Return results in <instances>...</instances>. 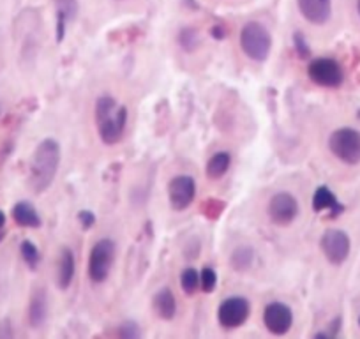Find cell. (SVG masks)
<instances>
[{
	"instance_id": "cell-30",
	"label": "cell",
	"mask_w": 360,
	"mask_h": 339,
	"mask_svg": "<svg viewBox=\"0 0 360 339\" xmlns=\"http://www.w3.org/2000/svg\"><path fill=\"white\" fill-rule=\"evenodd\" d=\"M15 332H13V324L11 320H0V338H13Z\"/></svg>"
},
{
	"instance_id": "cell-27",
	"label": "cell",
	"mask_w": 360,
	"mask_h": 339,
	"mask_svg": "<svg viewBox=\"0 0 360 339\" xmlns=\"http://www.w3.org/2000/svg\"><path fill=\"white\" fill-rule=\"evenodd\" d=\"M119 335L120 338H127V339H134L140 335V325L133 320H127L124 324L119 325Z\"/></svg>"
},
{
	"instance_id": "cell-5",
	"label": "cell",
	"mask_w": 360,
	"mask_h": 339,
	"mask_svg": "<svg viewBox=\"0 0 360 339\" xmlns=\"http://www.w3.org/2000/svg\"><path fill=\"white\" fill-rule=\"evenodd\" d=\"M328 148L345 165L360 162V131L353 127H339L328 138Z\"/></svg>"
},
{
	"instance_id": "cell-6",
	"label": "cell",
	"mask_w": 360,
	"mask_h": 339,
	"mask_svg": "<svg viewBox=\"0 0 360 339\" xmlns=\"http://www.w3.org/2000/svg\"><path fill=\"white\" fill-rule=\"evenodd\" d=\"M307 76L318 87L338 89L345 82V71L334 58H314L307 65Z\"/></svg>"
},
{
	"instance_id": "cell-17",
	"label": "cell",
	"mask_w": 360,
	"mask_h": 339,
	"mask_svg": "<svg viewBox=\"0 0 360 339\" xmlns=\"http://www.w3.org/2000/svg\"><path fill=\"white\" fill-rule=\"evenodd\" d=\"M152 307H154L155 314H158L161 320L168 321L175 318L176 299L168 286H165V288H161L159 292H155L154 299H152Z\"/></svg>"
},
{
	"instance_id": "cell-31",
	"label": "cell",
	"mask_w": 360,
	"mask_h": 339,
	"mask_svg": "<svg viewBox=\"0 0 360 339\" xmlns=\"http://www.w3.org/2000/svg\"><path fill=\"white\" fill-rule=\"evenodd\" d=\"M210 34H212V37H216V39H224V37H226V30H224V27L221 25L212 27Z\"/></svg>"
},
{
	"instance_id": "cell-9",
	"label": "cell",
	"mask_w": 360,
	"mask_h": 339,
	"mask_svg": "<svg viewBox=\"0 0 360 339\" xmlns=\"http://www.w3.org/2000/svg\"><path fill=\"white\" fill-rule=\"evenodd\" d=\"M266 214H269L270 221L276 226H288L299 216V202L292 193H276L270 198L269 207H266Z\"/></svg>"
},
{
	"instance_id": "cell-32",
	"label": "cell",
	"mask_w": 360,
	"mask_h": 339,
	"mask_svg": "<svg viewBox=\"0 0 360 339\" xmlns=\"http://www.w3.org/2000/svg\"><path fill=\"white\" fill-rule=\"evenodd\" d=\"M6 226V214L0 210V228H4Z\"/></svg>"
},
{
	"instance_id": "cell-4",
	"label": "cell",
	"mask_w": 360,
	"mask_h": 339,
	"mask_svg": "<svg viewBox=\"0 0 360 339\" xmlns=\"http://www.w3.org/2000/svg\"><path fill=\"white\" fill-rule=\"evenodd\" d=\"M115 255L117 245L112 238H99L92 245L89 257V278L94 285H101L108 279L113 262H115Z\"/></svg>"
},
{
	"instance_id": "cell-35",
	"label": "cell",
	"mask_w": 360,
	"mask_h": 339,
	"mask_svg": "<svg viewBox=\"0 0 360 339\" xmlns=\"http://www.w3.org/2000/svg\"><path fill=\"white\" fill-rule=\"evenodd\" d=\"M359 325H360V318H359Z\"/></svg>"
},
{
	"instance_id": "cell-28",
	"label": "cell",
	"mask_w": 360,
	"mask_h": 339,
	"mask_svg": "<svg viewBox=\"0 0 360 339\" xmlns=\"http://www.w3.org/2000/svg\"><path fill=\"white\" fill-rule=\"evenodd\" d=\"M78 221L83 226V230H90L96 224V214L92 210H79Z\"/></svg>"
},
{
	"instance_id": "cell-16",
	"label": "cell",
	"mask_w": 360,
	"mask_h": 339,
	"mask_svg": "<svg viewBox=\"0 0 360 339\" xmlns=\"http://www.w3.org/2000/svg\"><path fill=\"white\" fill-rule=\"evenodd\" d=\"M57 8V41L62 43L68 25L78 15V0H55Z\"/></svg>"
},
{
	"instance_id": "cell-2",
	"label": "cell",
	"mask_w": 360,
	"mask_h": 339,
	"mask_svg": "<svg viewBox=\"0 0 360 339\" xmlns=\"http://www.w3.org/2000/svg\"><path fill=\"white\" fill-rule=\"evenodd\" d=\"M94 120L103 143L117 145L126 133L127 108L112 96H101L96 101Z\"/></svg>"
},
{
	"instance_id": "cell-25",
	"label": "cell",
	"mask_w": 360,
	"mask_h": 339,
	"mask_svg": "<svg viewBox=\"0 0 360 339\" xmlns=\"http://www.w3.org/2000/svg\"><path fill=\"white\" fill-rule=\"evenodd\" d=\"M202 210H203V214H205V217L216 219V217L224 210V203L217 198H209L202 205Z\"/></svg>"
},
{
	"instance_id": "cell-33",
	"label": "cell",
	"mask_w": 360,
	"mask_h": 339,
	"mask_svg": "<svg viewBox=\"0 0 360 339\" xmlns=\"http://www.w3.org/2000/svg\"><path fill=\"white\" fill-rule=\"evenodd\" d=\"M4 235H6V231H4V228H0V242L4 241Z\"/></svg>"
},
{
	"instance_id": "cell-7",
	"label": "cell",
	"mask_w": 360,
	"mask_h": 339,
	"mask_svg": "<svg viewBox=\"0 0 360 339\" xmlns=\"http://www.w3.org/2000/svg\"><path fill=\"white\" fill-rule=\"evenodd\" d=\"M249 314H251V304L245 297L233 295L228 297L226 300L219 304L217 309V320L219 325L226 331H233V328L242 327L248 321Z\"/></svg>"
},
{
	"instance_id": "cell-19",
	"label": "cell",
	"mask_w": 360,
	"mask_h": 339,
	"mask_svg": "<svg viewBox=\"0 0 360 339\" xmlns=\"http://www.w3.org/2000/svg\"><path fill=\"white\" fill-rule=\"evenodd\" d=\"M231 165V155L230 152H216L212 158L209 159L205 168L207 177L212 179V181H219L224 177V174L228 172Z\"/></svg>"
},
{
	"instance_id": "cell-24",
	"label": "cell",
	"mask_w": 360,
	"mask_h": 339,
	"mask_svg": "<svg viewBox=\"0 0 360 339\" xmlns=\"http://www.w3.org/2000/svg\"><path fill=\"white\" fill-rule=\"evenodd\" d=\"M217 285V274L212 267H203L202 274H200V286L205 293H212Z\"/></svg>"
},
{
	"instance_id": "cell-1",
	"label": "cell",
	"mask_w": 360,
	"mask_h": 339,
	"mask_svg": "<svg viewBox=\"0 0 360 339\" xmlns=\"http://www.w3.org/2000/svg\"><path fill=\"white\" fill-rule=\"evenodd\" d=\"M60 145L53 138H44L36 147L29 174V186L36 195H41L53 184L60 166Z\"/></svg>"
},
{
	"instance_id": "cell-34",
	"label": "cell",
	"mask_w": 360,
	"mask_h": 339,
	"mask_svg": "<svg viewBox=\"0 0 360 339\" xmlns=\"http://www.w3.org/2000/svg\"><path fill=\"white\" fill-rule=\"evenodd\" d=\"M356 11H359V16H360V0L356 2Z\"/></svg>"
},
{
	"instance_id": "cell-29",
	"label": "cell",
	"mask_w": 360,
	"mask_h": 339,
	"mask_svg": "<svg viewBox=\"0 0 360 339\" xmlns=\"http://www.w3.org/2000/svg\"><path fill=\"white\" fill-rule=\"evenodd\" d=\"M339 328H341V318H338V320L332 321V324L328 325L327 331L318 332V334H314V338H318V339H330V338H335V335L339 334Z\"/></svg>"
},
{
	"instance_id": "cell-8",
	"label": "cell",
	"mask_w": 360,
	"mask_h": 339,
	"mask_svg": "<svg viewBox=\"0 0 360 339\" xmlns=\"http://www.w3.org/2000/svg\"><path fill=\"white\" fill-rule=\"evenodd\" d=\"M320 248L323 251L325 258L332 265H342L348 260L349 251H352V241H349L346 231L330 228V230H327L321 235Z\"/></svg>"
},
{
	"instance_id": "cell-22",
	"label": "cell",
	"mask_w": 360,
	"mask_h": 339,
	"mask_svg": "<svg viewBox=\"0 0 360 339\" xmlns=\"http://www.w3.org/2000/svg\"><path fill=\"white\" fill-rule=\"evenodd\" d=\"M20 252H22V258L23 262H25L27 267H29L30 271H36L37 265H39L41 262V252L39 249H37V245L34 244L32 241H23L22 244H20Z\"/></svg>"
},
{
	"instance_id": "cell-13",
	"label": "cell",
	"mask_w": 360,
	"mask_h": 339,
	"mask_svg": "<svg viewBox=\"0 0 360 339\" xmlns=\"http://www.w3.org/2000/svg\"><path fill=\"white\" fill-rule=\"evenodd\" d=\"M48 313H50V306H48V295L44 288H37L32 293L29 302V324L32 328H43L44 324L48 321Z\"/></svg>"
},
{
	"instance_id": "cell-11",
	"label": "cell",
	"mask_w": 360,
	"mask_h": 339,
	"mask_svg": "<svg viewBox=\"0 0 360 339\" xmlns=\"http://www.w3.org/2000/svg\"><path fill=\"white\" fill-rule=\"evenodd\" d=\"M263 324L266 331L276 335H283L292 328L293 311L285 302H270L263 309Z\"/></svg>"
},
{
	"instance_id": "cell-12",
	"label": "cell",
	"mask_w": 360,
	"mask_h": 339,
	"mask_svg": "<svg viewBox=\"0 0 360 339\" xmlns=\"http://www.w3.org/2000/svg\"><path fill=\"white\" fill-rule=\"evenodd\" d=\"M300 15L313 25H325L332 18V0H297Z\"/></svg>"
},
{
	"instance_id": "cell-14",
	"label": "cell",
	"mask_w": 360,
	"mask_h": 339,
	"mask_svg": "<svg viewBox=\"0 0 360 339\" xmlns=\"http://www.w3.org/2000/svg\"><path fill=\"white\" fill-rule=\"evenodd\" d=\"M76 272V260L75 252L69 248H62L60 257L57 264V285L60 290H68L75 279Z\"/></svg>"
},
{
	"instance_id": "cell-10",
	"label": "cell",
	"mask_w": 360,
	"mask_h": 339,
	"mask_svg": "<svg viewBox=\"0 0 360 339\" xmlns=\"http://www.w3.org/2000/svg\"><path fill=\"white\" fill-rule=\"evenodd\" d=\"M196 198V182L189 175H176L168 184V200L173 210H186Z\"/></svg>"
},
{
	"instance_id": "cell-15",
	"label": "cell",
	"mask_w": 360,
	"mask_h": 339,
	"mask_svg": "<svg viewBox=\"0 0 360 339\" xmlns=\"http://www.w3.org/2000/svg\"><path fill=\"white\" fill-rule=\"evenodd\" d=\"M313 210L314 212H325V210H330L332 217H338L339 214L345 212V205L339 203L338 196H335L327 186H320V188L314 191Z\"/></svg>"
},
{
	"instance_id": "cell-3",
	"label": "cell",
	"mask_w": 360,
	"mask_h": 339,
	"mask_svg": "<svg viewBox=\"0 0 360 339\" xmlns=\"http://www.w3.org/2000/svg\"><path fill=\"white\" fill-rule=\"evenodd\" d=\"M240 48L251 60L265 62L272 50V36L259 22H248L240 30Z\"/></svg>"
},
{
	"instance_id": "cell-20",
	"label": "cell",
	"mask_w": 360,
	"mask_h": 339,
	"mask_svg": "<svg viewBox=\"0 0 360 339\" xmlns=\"http://www.w3.org/2000/svg\"><path fill=\"white\" fill-rule=\"evenodd\" d=\"M252 264H255V249L249 245H238L237 249H233L230 257V265L233 271L245 272L252 267Z\"/></svg>"
},
{
	"instance_id": "cell-21",
	"label": "cell",
	"mask_w": 360,
	"mask_h": 339,
	"mask_svg": "<svg viewBox=\"0 0 360 339\" xmlns=\"http://www.w3.org/2000/svg\"><path fill=\"white\" fill-rule=\"evenodd\" d=\"M176 43H179V46L186 53H195L200 48V44H202V37H200V32L195 27H184L176 34Z\"/></svg>"
},
{
	"instance_id": "cell-26",
	"label": "cell",
	"mask_w": 360,
	"mask_h": 339,
	"mask_svg": "<svg viewBox=\"0 0 360 339\" xmlns=\"http://www.w3.org/2000/svg\"><path fill=\"white\" fill-rule=\"evenodd\" d=\"M293 48H295L297 55H299L300 58H309L311 57L309 43H307V39L300 32L293 34Z\"/></svg>"
},
{
	"instance_id": "cell-18",
	"label": "cell",
	"mask_w": 360,
	"mask_h": 339,
	"mask_svg": "<svg viewBox=\"0 0 360 339\" xmlns=\"http://www.w3.org/2000/svg\"><path fill=\"white\" fill-rule=\"evenodd\" d=\"M13 219L23 228H39L43 223L36 207L29 202H18L13 207Z\"/></svg>"
},
{
	"instance_id": "cell-23",
	"label": "cell",
	"mask_w": 360,
	"mask_h": 339,
	"mask_svg": "<svg viewBox=\"0 0 360 339\" xmlns=\"http://www.w3.org/2000/svg\"><path fill=\"white\" fill-rule=\"evenodd\" d=\"M180 286L188 295H195L200 288V274L196 269L188 267L180 276Z\"/></svg>"
}]
</instances>
